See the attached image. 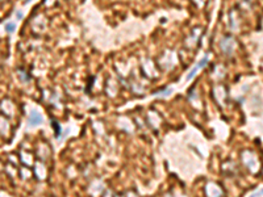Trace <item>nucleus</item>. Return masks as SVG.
Returning <instances> with one entry per match:
<instances>
[{"label":"nucleus","mask_w":263,"mask_h":197,"mask_svg":"<svg viewBox=\"0 0 263 197\" xmlns=\"http://www.w3.org/2000/svg\"><path fill=\"white\" fill-rule=\"evenodd\" d=\"M206 61H208V58L205 57V58L203 59V61H201V62H200V63H199V64L196 66V67H195V68H192V70H191V72L188 74L187 79H188V80H191V79H192V76H193L195 74H196V71H197V70H199V68H200V67H201V66H203V64H205V63H206Z\"/></svg>","instance_id":"1"},{"label":"nucleus","mask_w":263,"mask_h":197,"mask_svg":"<svg viewBox=\"0 0 263 197\" xmlns=\"http://www.w3.org/2000/svg\"><path fill=\"white\" fill-rule=\"evenodd\" d=\"M41 122V117L38 116L37 120H36V112H32V121L29 122L30 125H34V124H40Z\"/></svg>","instance_id":"2"},{"label":"nucleus","mask_w":263,"mask_h":197,"mask_svg":"<svg viewBox=\"0 0 263 197\" xmlns=\"http://www.w3.org/2000/svg\"><path fill=\"white\" fill-rule=\"evenodd\" d=\"M15 28H16V25H15V24H12V23H9V24L5 25V30H7L8 33H12V32L15 30Z\"/></svg>","instance_id":"3"},{"label":"nucleus","mask_w":263,"mask_h":197,"mask_svg":"<svg viewBox=\"0 0 263 197\" xmlns=\"http://www.w3.org/2000/svg\"><path fill=\"white\" fill-rule=\"evenodd\" d=\"M261 196H263V188L259 189V190H256V192H254V195H251L249 197H261Z\"/></svg>","instance_id":"4"}]
</instances>
